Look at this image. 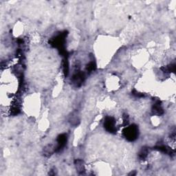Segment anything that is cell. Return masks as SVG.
<instances>
[{"label": "cell", "instance_id": "cell-1", "mask_svg": "<svg viewBox=\"0 0 176 176\" xmlns=\"http://www.w3.org/2000/svg\"><path fill=\"white\" fill-rule=\"evenodd\" d=\"M68 34V32L64 31L63 32H61L55 37L52 38L51 41H50V45L54 48H58L61 54L65 56V58H68V52L65 49V43H66V37Z\"/></svg>", "mask_w": 176, "mask_h": 176}, {"label": "cell", "instance_id": "cell-2", "mask_svg": "<svg viewBox=\"0 0 176 176\" xmlns=\"http://www.w3.org/2000/svg\"><path fill=\"white\" fill-rule=\"evenodd\" d=\"M138 128L135 125H131L127 127L123 130V136L129 142H133L138 137Z\"/></svg>", "mask_w": 176, "mask_h": 176}, {"label": "cell", "instance_id": "cell-3", "mask_svg": "<svg viewBox=\"0 0 176 176\" xmlns=\"http://www.w3.org/2000/svg\"><path fill=\"white\" fill-rule=\"evenodd\" d=\"M104 128L107 131L111 133H116L117 129L116 127V120L113 117H106L104 121Z\"/></svg>", "mask_w": 176, "mask_h": 176}, {"label": "cell", "instance_id": "cell-4", "mask_svg": "<svg viewBox=\"0 0 176 176\" xmlns=\"http://www.w3.org/2000/svg\"><path fill=\"white\" fill-rule=\"evenodd\" d=\"M85 74L83 72L80 71V70H77L75 73L72 76L71 82L72 85L76 88H78V87L81 86V85L83 83L85 80Z\"/></svg>", "mask_w": 176, "mask_h": 176}, {"label": "cell", "instance_id": "cell-5", "mask_svg": "<svg viewBox=\"0 0 176 176\" xmlns=\"http://www.w3.org/2000/svg\"><path fill=\"white\" fill-rule=\"evenodd\" d=\"M67 140H68V135L66 133H62L58 135L56 139L57 145L55 147V152H59L63 150V149L66 146Z\"/></svg>", "mask_w": 176, "mask_h": 176}, {"label": "cell", "instance_id": "cell-6", "mask_svg": "<svg viewBox=\"0 0 176 176\" xmlns=\"http://www.w3.org/2000/svg\"><path fill=\"white\" fill-rule=\"evenodd\" d=\"M153 149H155V150H158L161 152L165 153L166 154L169 155L170 156H173L175 155V151L171 149V148H170L167 145H157L155 147H153Z\"/></svg>", "mask_w": 176, "mask_h": 176}, {"label": "cell", "instance_id": "cell-7", "mask_svg": "<svg viewBox=\"0 0 176 176\" xmlns=\"http://www.w3.org/2000/svg\"><path fill=\"white\" fill-rule=\"evenodd\" d=\"M152 112L156 116H162L164 114V110L162 107L161 102L160 100H156L152 107Z\"/></svg>", "mask_w": 176, "mask_h": 176}, {"label": "cell", "instance_id": "cell-8", "mask_svg": "<svg viewBox=\"0 0 176 176\" xmlns=\"http://www.w3.org/2000/svg\"><path fill=\"white\" fill-rule=\"evenodd\" d=\"M74 165L76 167V170L79 174H84L85 172V166L83 161L81 160H76L74 162Z\"/></svg>", "mask_w": 176, "mask_h": 176}, {"label": "cell", "instance_id": "cell-9", "mask_svg": "<svg viewBox=\"0 0 176 176\" xmlns=\"http://www.w3.org/2000/svg\"><path fill=\"white\" fill-rule=\"evenodd\" d=\"M149 148H148V147H143V148L141 149V151H140L138 157L141 160H145L147 157V156H148V154L149 153Z\"/></svg>", "mask_w": 176, "mask_h": 176}, {"label": "cell", "instance_id": "cell-10", "mask_svg": "<svg viewBox=\"0 0 176 176\" xmlns=\"http://www.w3.org/2000/svg\"><path fill=\"white\" fill-rule=\"evenodd\" d=\"M163 72L165 73H171V72H175V65L170 64L169 66H164L161 68Z\"/></svg>", "mask_w": 176, "mask_h": 176}, {"label": "cell", "instance_id": "cell-11", "mask_svg": "<svg viewBox=\"0 0 176 176\" xmlns=\"http://www.w3.org/2000/svg\"><path fill=\"white\" fill-rule=\"evenodd\" d=\"M44 151V155L46 156H50L54 152H55V147H53L52 145H48L47 147H45V149H43Z\"/></svg>", "mask_w": 176, "mask_h": 176}, {"label": "cell", "instance_id": "cell-12", "mask_svg": "<svg viewBox=\"0 0 176 176\" xmlns=\"http://www.w3.org/2000/svg\"><path fill=\"white\" fill-rule=\"evenodd\" d=\"M63 66L64 75L67 76L69 73V64H68V58H65Z\"/></svg>", "mask_w": 176, "mask_h": 176}, {"label": "cell", "instance_id": "cell-13", "mask_svg": "<svg viewBox=\"0 0 176 176\" xmlns=\"http://www.w3.org/2000/svg\"><path fill=\"white\" fill-rule=\"evenodd\" d=\"M96 63L94 61H92L87 66V70H88V72H92L96 70Z\"/></svg>", "mask_w": 176, "mask_h": 176}, {"label": "cell", "instance_id": "cell-14", "mask_svg": "<svg viewBox=\"0 0 176 176\" xmlns=\"http://www.w3.org/2000/svg\"><path fill=\"white\" fill-rule=\"evenodd\" d=\"M19 112H20V110H19V108H18L17 105H15V106H13V108H11V112L13 115H15H15L19 114Z\"/></svg>", "mask_w": 176, "mask_h": 176}, {"label": "cell", "instance_id": "cell-15", "mask_svg": "<svg viewBox=\"0 0 176 176\" xmlns=\"http://www.w3.org/2000/svg\"><path fill=\"white\" fill-rule=\"evenodd\" d=\"M132 94L134 96L138 97V98H143V97L145 96L144 94H142V93H140L138 92H137V91L135 90L132 91Z\"/></svg>", "mask_w": 176, "mask_h": 176}, {"label": "cell", "instance_id": "cell-16", "mask_svg": "<svg viewBox=\"0 0 176 176\" xmlns=\"http://www.w3.org/2000/svg\"><path fill=\"white\" fill-rule=\"evenodd\" d=\"M135 174H136V173H135V172H134V173H133H133H132V172H131V173H129V175H135Z\"/></svg>", "mask_w": 176, "mask_h": 176}]
</instances>
